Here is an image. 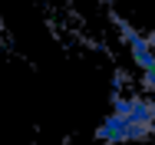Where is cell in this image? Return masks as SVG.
I'll list each match as a JSON object with an SVG mask.
<instances>
[]
</instances>
